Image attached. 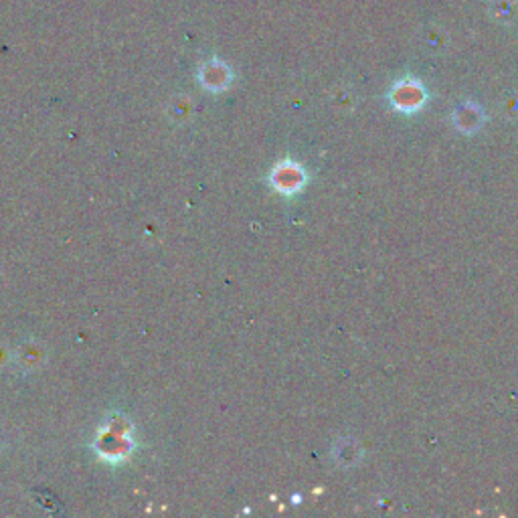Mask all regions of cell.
<instances>
[{
	"label": "cell",
	"mask_w": 518,
	"mask_h": 518,
	"mask_svg": "<svg viewBox=\"0 0 518 518\" xmlns=\"http://www.w3.org/2000/svg\"><path fill=\"white\" fill-rule=\"evenodd\" d=\"M130 427L124 419L110 421L97 437V452L106 460H120L130 452Z\"/></svg>",
	"instance_id": "cell-1"
},
{
	"label": "cell",
	"mask_w": 518,
	"mask_h": 518,
	"mask_svg": "<svg viewBox=\"0 0 518 518\" xmlns=\"http://www.w3.org/2000/svg\"><path fill=\"white\" fill-rule=\"evenodd\" d=\"M304 172L298 164H291V162H282L277 164L272 172V184L279 193L284 194H293L296 191L302 189L304 184Z\"/></svg>",
	"instance_id": "cell-2"
},
{
	"label": "cell",
	"mask_w": 518,
	"mask_h": 518,
	"mask_svg": "<svg viewBox=\"0 0 518 518\" xmlns=\"http://www.w3.org/2000/svg\"><path fill=\"white\" fill-rule=\"evenodd\" d=\"M393 99L399 108L403 110H409V108H417L421 101H423V91H421L417 85L413 83H405V85H399L393 94Z\"/></svg>",
	"instance_id": "cell-3"
},
{
	"label": "cell",
	"mask_w": 518,
	"mask_h": 518,
	"mask_svg": "<svg viewBox=\"0 0 518 518\" xmlns=\"http://www.w3.org/2000/svg\"><path fill=\"white\" fill-rule=\"evenodd\" d=\"M480 120H482L480 112L474 106H469V103L464 106V108H460L457 113H455V124L464 130V132H472V130L478 128L480 126Z\"/></svg>",
	"instance_id": "cell-4"
},
{
	"label": "cell",
	"mask_w": 518,
	"mask_h": 518,
	"mask_svg": "<svg viewBox=\"0 0 518 518\" xmlns=\"http://www.w3.org/2000/svg\"><path fill=\"white\" fill-rule=\"evenodd\" d=\"M441 34H443L441 29H429V31H425V43L431 45V47H441V45H446V37L441 39Z\"/></svg>",
	"instance_id": "cell-5"
}]
</instances>
